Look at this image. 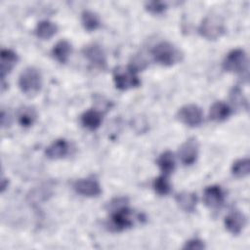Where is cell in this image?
Wrapping results in <instances>:
<instances>
[{
    "label": "cell",
    "mask_w": 250,
    "mask_h": 250,
    "mask_svg": "<svg viewBox=\"0 0 250 250\" xmlns=\"http://www.w3.org/2000/svg\"><path fill=\"white\" fill-rule=\"evenodd\" d=\"M151 55L156 62L165 66H171L179 62L183 58L181 51L168 41L156 44L151 50Z\"/></svg>",
    "instance_id": "cell-1"
},
{
    "label": "cell",
    "mask_w": 250,
    "mask_h": 250,
    "mask_svg": "<svg viewBox=\"0 0 250 250\" xmlns=\"http://www.w3.org/2000/svg\"><path fill=\"white\" fill-rule=\"evenodd\" d=\"M19 86L22 93L27 96L36 95L42 86V76L40 71L33 67H26L19 77Z\"/></svg>",
    "instance_id": "cell-2"
},
{
    "label": "cell",
    "mask_w": 250,
    "mask_h": 250,
    "mask_svg": "<svg viewBox=\"0 0 250 250\" xmlns=\"http://www.w3.org/2000/svg\"><path fill=\"white\" fill-rule=\"evenodd\" d=\"M198 32L207 40H216L225 32L224 21L218 15H208L202 20Z\"/></svg>",
    "instance_id": "cell-3"
},
{
    "label": "cell",
    "mask_w": 250,
    "mask_h": 250,
    "mask_svg": "<svg viewBox=\"0 0 250 250\" xmlns=\"http://www.w3.org/2000/svg\"><path fill=\"white\" fill-rule=\"evenodd\" d=\"M113 81L117 89L125 91L132 88H136L141 84V81L137 75V70L128 65L126 67L119 66L113 71Z\"/></svg>",
    "instance_id": "cell-4"
},
{
    "label": "cell",
    "mask_w": 250,
    "mask_h": 250,
    "mask_svg": "<svg viewBox=\"0 0 250 250\" xmlns=\"http://www.w3.org/2000/svg\"><path fill=\"white\" fill-rule=\"evenodd\" d=\"M248 60L246 53L242 49L230 51L223 62V68L231 73H243L247 71Z\"/></svg>",
    "instance_id": "cell-5"
},
{
    "label": "cell",
    "mask_w": 250,
    "mask_h": 250,
    "mask_svg": "<svg viewBox=\"0 0 250 250\" xmlns=\"http://www.w3.org/2000/svg\"><path fill=\"white\" fill-rule=\"evenodd\" d=\"M177 118L187 126L196 127L203 121V112L196 104H186L179 109Z\"/></svg>",
    "instance_id": "cell-6"
},
{
    "label": "cell",
    "mask_w": 250,
    "mask_h": 250,
    "mask_svg": "<svg viewBox=\"0 0 250 250\" xmlns=\"http://www.w3.org/2000/svg\"><path fill=\"white\" fill-rule=\"evenodd\" d=\"M110 226L115 230H123L133 226L132 211L126 205L114 207L110 216Z\"/></svg>",
    "instance_id": "cell-7"
},
{
    "label": "cell",
    "mask_w": 250,
    "mask_h": 250,
    "mask_svg": "<svg viewBox=\"0 0 250 250\" xmlns=\"http://www.w3.org/2000/svg\"><path fill=\"white\" fill-rule=\"evenodd\" d=\"M198 143L196 139L189 138L179 148V157L183 164L191 165L198 156Z\"/></svg>",
    "instance_id": "cell-8"
},
{
    "label": "cell",
    "mask_w": 250,
    "mask_h": 250,
    "mask_svg": "<svg viewBox=\"0 0 250 250\" xmlns=\"http://www.w3.org/2000/svg\"><path fill=\"white\" fill-rule=\"evenodd\" d=\"M73 188L77 193L88 197L99 196L102 192L100 184L94 179H80L74 183Z\"/></svg>",
    "instance_id": "cell-9"
},
{
    "label": "cell",
    "mask_w": 250,
    "mask_h": 250,
    "mask_svg": "<svg viewBox=\"0 0 250 250\" xmlns=\"http://www.w3.org/2000/svg\"><path fill=\"white\" fill-rule=\"evenodd\" d=\"M83 55L96 67H100V68L105 67V64H106L105 55L103 49L99 45L91 44L86 46L83 49Z\"/></svg>",
    "instance_id": "cell-10"
},
{
    "label": "cell",
    "mask_w": 250,
    "mask_h": 250,
    "mask_svg": "<svg viewBox=\"0 0 250 250\" xmlns=\"http://www.w3.org/2000/svg\"><path fill=\"white\" fill-rule=\"evenodd\" d=\"M224 198V192L219 186H209L203 193L204 203L211 209L219 208L223 204Z\"/></svg>",
    "instance_id": "cell-11"
},
{
    "label": "cell",
    "mask_w": 250,
    "mask_h": 250,
    "mask_svg": "<svg viewBox=\"0 0 250 250\" xmlns=\"http://www.w3.org/2000/svg\"><path fill=\"white\" fill-rule=\"evenodd\" d=\"M246 225L245 216L239 211H232L225 218L226 229L232 234H239Z\"/></svg>",
    "instance_id": "cell-12"
},
{
    "label": "cell",
    "mask_w": 250,
    "mask_h": 250,
    "mask_svg": "<svg viewBox=\"0 0 250 250\" xmlns=\"http://www.w3.org/2000/svg\"><path fill=\"white\" fill-rule=\"evenodd\" d=\"M0 71L1 78L4 79L5 76L11 72L13 67L18 62L17 54L10 49H2L0 55Z\"/></svg>",
    "instance_id": "cell-13"
},
{
    "label": "cell",
    "mask_w": 250,
    "mask_h": 250,
    "mask_svg": "<svg viewBox=\"0 0 250 250\" xmlns=\"http://www.w3.org/2000/svg\"><path fill=\"white\" fill-rule=\"evenodd\" d=\"M68 151V144L63 139H59L52 143L46 149L45 154L49 159H60L66 155Z\"/></svg>",
    "instance_id": "cell-14"
},
{
    "label": "cell",
    "mask_w": 250,
    "mask_h": 250,
    "mask_svg": "<svg viewBox=\"0 0 250 250\" xmlns=\"http://www.w3.org/2000/svg\"><path fill=\"white\" fill-rule=\"evenodd\" d=\"M231 113L229 106L224 102H216L214 103L209 111V117L211 120L216 122L225 121Z\"/></svg>",
    "instance_id": "cell-15"
},
{
    "label": "cell",
    "mask_w": 250,
    "mask_h": 250,
    "mask_svg": "<svg viewBox=\"0 0 250 250\" xmlns=\"http://www.w3.org/2000/svg\"><path fill=\"white\" fill-rule=\"evenodd\" d=\"M176 202L182 210L186 212H192L195 209L197 197L193 192L182 191L176 195Z\"/></svg>",
    "instance_id": "cell-16"
},
{
    "label": "cell",
    "mask_w": 250,
    "mask_h": 250,
    "mask_svg": "<svg viewBox=\"0 0 250 250\" xmlns=\"http://www.w3.org/2000/svg\"><path fill=\"white\" fill-rule=\"evenodd\" d=\"M71 44L67 40L59 41L52 50L53 57L61 63H65L71 54Z\"/></svg>",
    "instance_id": "cell-17"
},
{
    "label": "cell",
    "mask_w": 250,
    "mask_h": 250,
    "mask_svg": "<svg viewBox=\"0 0 250 250\" xmlns=\"http://www.w3.org/2000/svg\"><path fill=\"white\" fill-rule=\"evenodd\" d=\"M102 121V114L95 109H89L85 111L81 116L82 125L89 130H96L97 128H99Z\"/></svg>",
    "instance_id": "cell-18"
},
{
    "label": "cell",
    "mask_w": 250,
    "mask_h": 250,
    "mask_svg": "<svg viewBox=\"0 0 250 250\" xmlns=\"http://www.w3.org/2000/svg\"><path fill=\"white\" fill-rule=\"evenodd\" d=\"M58 30V26L50 21H41L37 23L35 28V34L41 39H50Z\"/></svg>",
    "instance_id": "cell-19"
},
{
    "label": "cell",
    "mask_w": 250,
    "mask_h": 250,
    "mask_svg": "<svg viewBox=\"0 0 250 250\" xmlns=\"http://www.w3.org/2000/svg\"><path fill=\"white\" fill-rule=\"evenodd\" d=\"M157 164H158L160 170L162 171L163 175H165V176L170 175L174 171V169H175V157H174V154L171 151H169V150L164 151L158 157Z\"/></svg>",
    "instance_id": "cell-20"
},
{
    "label": "cell",
    "mask_w": 250,
    "mask_h": 250,
    "mask_svg": "<svg viewBox=\"0 0 250 250\" xmlns=\"http://www.w3.org/2000/svg\"><path fill=\"white\" fill-rule=\"evenodd\" d=\"M36 118H37V113L34 107L32 106H23L22 108L20 109L18 114L19 123L25 128L33 125Z\"/></svg>",
    "instance_id": "cell-21"
},
{
    "label": "cell",
    "mask_w": 250,
    "mask_h": 250,
    "mask_svg": "<svg viewBox=\"0 0 250 250\" xmlns=\"http://www.w3.org/2000/svg\"><path fill=\"white\" fill-rule=\"evenodd\" d=\"M81 22L83 27L88 31H94L100 27L101 21L99 16L89 10H86L81 15Z\"/></svg>",
    "instance_id": "cell-22"
},
{
    "label": "cell",
    "mask_w": 250,
    "mask_h": 250,
    "mask_svg": "<svg viewBox=\"0 0 250 250\" xmlns=\"http://www.w3.org/2000/svg\"><path fill=\"white\" fill-rule=\"evenodd\" d=\"M232 174L237 178H244L249 175L250 172V161L249 158H241L236 160L231 167Z\"/></svg>",
    "instance_id": "cell-23"
},
{
    "label": "cell",
    "mask_w": 250,
    "mask_h": 250,
    "mask_svg": "<svg viewBox=\"0 0 250 250\" xmlns=\"http://www.w3.org/2000/svg\"><path fill=\"white\" fill-rule=\"evenodd\" d=\"M230 103L236 108H248V103L246 98L244 97L242 91L238 87H234L229 94Z\"/></svg>",
    "instance_id": "cell-24"
},
{
    "label": "cell",
    "mask_w": 250,
    "mask_h": 250,
    "mask_svg": "<svg viewBox=\"0 0 250 250\" xmlns=\"http://www.w3.org/2000/svg\"><path fill=\"white\" fill-rule=\"evenodd\" d=\"M153 188L155 192H157L159 195H166L170 192V184L167 179V176L161 175L154 179L153 181Z\"/></svg>",
    "instance_id": "cell-25"
},
{
    "label": "cell",
    "mask_w": 250,
    "mask_h": 250,
    "mask_svg": "<svg viewBox=\"0 0 250 250\" xmlns=\"http://www.w3.org/2000/svg\"><path fill=\"white\" fill-rule=\"evenodd\" d=\"M145 7L146 11H148L151 14H161L167 9V5L165 2L161 1H149L145 4Z\"/></svg>",
    "instance_id": "cell-26"
},
{
    "label": "cell",
    "mask_w": 250,
    "mask_h": 250,
    "mask_svg": "<svg viewBox=\"0 0 250 250\" xmlns=\"http://www.w3.org/2000/svg\"><path fill=\"white\" fill-rule=\"evenodd\" d=\"M205 248V244L202 240L197 239V238H193L190 239L188 241H187L184 245V249H192V250H201Z\"/></svg>",
    "instance_id": "cell-27"
}]
</instances>
